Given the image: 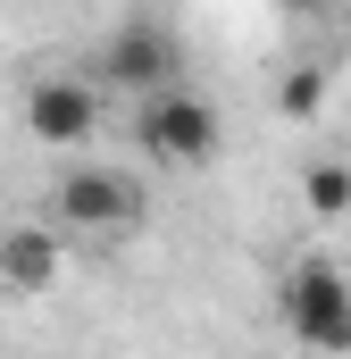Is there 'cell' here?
<instances>
[{
  "label": "cell",
  "instance_id": "obj_1",
  "mask_svg": "<svg viewBox=\"0 0 351 359\" xmlns=\"http://www.w3.org/2000/svg\"><path fill=\"white\" fill-rule=\"evenodd\" d=\"M184 84V42H176L159 17H126L109 42H100V92H134V100H151V92Z\"/></svg>",
  "mask_w": 351,
  "mask_h": 359
},
{
  "label": "cell",
  "instance_id": "obj_2",
  "mask_svg": "<svg viewBox=\"0 0 351 359\" xmlns=\"http://www.w3.org/2000/svg\"><path fill=\"white\" fill-rule=\"evenodd\" d=\"M276 309H284L293 343H310V351H351V276H343V268L301 259V268L284 276Z\"/></svg>",
  "mask_w": 351,
  "mask_h": 359
},
{
  "label": "cell",
  "instance_id": "obj_3",
  "mask_svg": "<svg viewBox=\"0 0 351 359\" xmlns=\"http://www.w3.org/2000/svg\"><path fill=\"white\" fill-rule=\"evenodd\" d=\"M134 134H143V151L168 159V168H209V159H218V109H209L201 92H184V84L151 92Z\"/></svg>",
  "mask_w": 351,
  "mask_h": 359
},
{
  "label": "cell",
  "instance_id": "obj_4",
  "mask_svg": "<svg viewBox=\"0 0 351 359\" xmlns=\"http://www.w3.org/2000/svg\"><path fill=\"white\" fill-rule=\"evenodd\" d=\"M51 217L59 226H76V234H126L134 217H143V184L117 176V168H67L59 192H51Z\"/></svg>",
  "mask_w": 351,
  "mask_h": 359
},
{
  "label": "cell",
  "instance_id": "obj_5",
  "mask_svg": "<svg viewBox=\"0 0 351 359\" xmlns=\"http://www.w3.org/2000/svg\"><path fill=\"white\" fill-rule=\"evenodd\" d=\"M92 126H100V84H84V76H42L25 92V134L34 142L76 151V142H92Z\"/></svg>",
  "mask_w": 351,
  "mask_h": 359
},
{
  "label": "cell",
  "instance_id": "obj_6",
  "mask_svg": "<svg viewBox=\"0 0 351 359\" xmlns=\"http://www.w3.org/2000/svg\"><path fill=\"white\" fill-rule=\"evenodd\" d=\"M59 268H67L59 226H8V234H0V284H8V292H51Z\"/></svg>",
  "mask_w": 351,
  "mask_h": 359
},
{
  "label": "cell",
  "instance_id": "obj_7",
  "mask_svg": "<svg viewBox=\"0 0 351 359\" xmlns=\"http://www.w3.org/2000/svg\"><path fill=\"white\" fill-rule=\"evenodd\" d=\"M276 109L301 126V117H318L326 109V67H284V84H276Z\"/></svg>",
  "mask_w": 351,
  "mask_h": 359
},
{
  "label": "cell",
  "instance_id": "obj_8",
  "mask_svg": "<svg viewBox=\"0 0 351 359\" xmlns=\"http://www.w3.org/2000/svg\"><path fill=\"white\" fill-rule=\"evenodd\" d=\"M301 201H310L318 217H343V209H351V168H335V159H318V168L301 176Z\"/></svg>",
  "mask_w": 351,
  "mask_h": 359
},
{
  "label": "cell",
  "instance_id": "obj_9",
  "mask_svg": "<svg viewBox=\"0 0 351 359\" xmlns=\"http://www.w3.org/2000/svg\"><path fill=\"white\" fill-rule=\"evenodd\" d=\"M284 8H326V0H284Z\"/></svg>",
  "mask_w": 351,
  "mask_h": 359
}]
</instances>
